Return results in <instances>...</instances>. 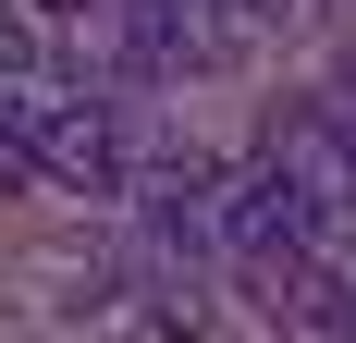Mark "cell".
Here are the masks:
<instances>
[{
	"label": "cell",
	"mask_w": 356,
	"mask_h": 343,
	"mask_svg": "<svg viewBox=\"0 0 356 343\" xmlns=\"http://www.w3.org/2000/svg\"><path fill=\"white\" fill-rule=\"evenodd\" d=\"M209 12H221V25H234V37H258V25H283L295 0H209Z\"/></svg>",
	"instance_id": "3957f363"
},
{
	"label": "cell",
	"mask_w": 356,
	"mask_h": 343,
	"mask_svg": "<svg viewBox=\"0 0 356 343\" xmlns=\"http://www.w3.org/2000/svg\"><path fill=\"white\" fill-rule=\"evenodd\" d=\"M0 160L62 184V196H123V123H111V99H74V86H13Z\"/></svg>",
	"instance_id": "6da1fadb"
},
{
	"label": "cell",
	"mask_w": 356,
	"mask_h": 343,
	"mask_svg": "<svg viewBox=\"0 0 356 343\" xmlns=\"http://www.w3.org/2000/svg\"><path fill=\"white\" fill-rule=\"evenodd\" d=\"M147 221H160V233H221V160H160L147 172Z\"/></svg>",
	"instance_id": "7a4b0ae2"
},
{
	"label": "cell",
	"mask_w": 356,
	"mask_h": 343,
	"mask_svg": "<svg viewBox=\"0 0 356 343\" xmlns=\"http://www.w3.org/2000/svg\"><path fill=\"white\" fill-rule=\"evenodd\" d=\"M25 74V12H0V86Z\"/></svg>",
	"instance_id": "277c9868"
},
{
	"label": "cell",
	"mask_w": 356,
	"mask_h": 343,
	"mask_svg": "<svg viewBox=\"0 0 356 343\" xmlns=\"http://www.w3.org/2000/svg\"><path fill=\"white\" fill-rule=\"evenodd\" d=\"M25 12H49V25H86V12H111V0H25Z\"/></svg>",
	"instance_id": "5b68a950"
}]
</instances>
